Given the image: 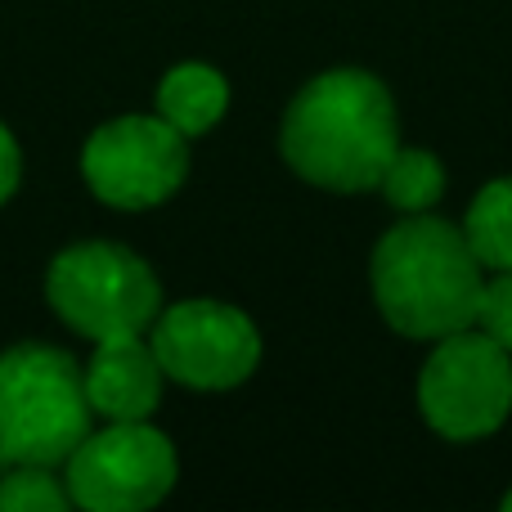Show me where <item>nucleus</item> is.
I'll use <instances>...</instances> for the list:
<instances>
[{
	"mask_svg": "<svg viewBox=\"0 0 512 512\" xmlns=\"http://www.w3.org/2000/svg\"><path fill=\"white\" fill-rule=\"evenodd\" d=\"M81 176L95 189L99 203L122 207V212H149L185 185V135L167 117H113L81 149Z\"/></svg>",
	"mask_w": 512,
	"mask_h": 512,
	"instance_id": "423d86ee",
	"label": "nucleus"
},
{
	"mask_svg": "<svg viewBox=\"0 0 512 512\" xmlns=\"http://www.w3.org/2000/svg\"><path fill=\"white\" fill-rule=\"evenodd\" d=\"M86 378L59 346L23 342L0 355V472L5 463L59 468L90 436Z\"/></svg>",
	"mask_w": 512,
	"mask_h": 512,
	"instance_id": "7ed1b4c3",
	"label": "nucleus"
},
{
	"mask_svg": "<svg viewBox=\"0 0 512 512\" xmlns=\"http://www.w3.org/2000/svg\"><path fill=\"white\" fill-rule=\"evenodd\" d=\"M230 108V81L207 63H180L158 86V117H167L185 140L207 135Z\"/></svg>",
	"mask_w": 512,
	"mask_h": 512,
	"instance_id": "9d476101",
	"label": "nucleus"
},
{
	"mask_svg": "<svg viewBox=\"0 0 512 512\" xmlns=\"http://www.w3.org/2000/svg\"><path fill=\"white\" fill-rule=\"evenodd\" d=\"M68 504V486H59L50 468L14 463L9 472H0V512H63Z\"/></svg>",
	"mask_w": 512,
	"mask_h": 512,
	"instance_id": "ddd939ff",
	"label": "nucleus"
},
{
	"mask_svg": "<svg viewBox=\"0 0 512 512\" xmlns=\"http://www.w3.org/2000/svg\"><path fill=\"white\" fill-rule=\"evenodd\" d=\"M162 373L194 391H230L261 364V333L239 306L225 301H180L158 315L149 337Z\"/></svg>",
	"mask_w": 512,
	"mask_h": 512,
	"instance_id": "6e6552de",
	"label": "nucleus"
},
{
	"mask_svg": "<svg viewBox=\"0 0 512 512\" xmlns=\"http://www.w3.org/2000/svg\"><path fill=\"white\" fill-rule=\"evenodd\" d=\"M382 194L396 212H427L436 207V198L445 194V167L427 149H396V158L382 171Z\"/></svg>",
	"mask_w": 512,
	"mask_h": 512,
	"instance_id": "f8f14e48",
	"label": "nucleus"
},
{
	"mask_svg": "<svg viewBox=\"0 0 512 512\" xmlns=\"http://www.w3.org/2000/svg\"><path fill=\"white\" fill-rule=\"evenodd\" d=\"M468 248L481 261V270H512V176L490 180L468 207Z\"/></svg>",
	"mask_w": 512,
	"mask_h": 512,
	"instance_id": "9b49d317",
	"label": "nucleus"
},
{
	"mask_svg": "<svg viewBox=\"0 0 512 512\" xmlns=\"http://www.w3.org/2000/svg\"><path fill=\"white\" fill-rule=\"evenodd\" d=\"M45 297L68 328L90 342L144 333L162 310V283L122 243H77L63 248L45 274Z\"/></svg>",
	"mask_w": 512,
	"mask_h": 512,
	"instance_id": "20e7f679",
	"label": "nucleus"
},
{
	"mask_svg": "<svg viewBox=\"0 0 512 512\" xmlns=\"http://www.w3.org/2000/svg\"><path fill=\"white\" fill-rule=\"evenodd\" d=\"M283 162L301 180L333 194H364L382 185L396 158V104L373 72L333 68L301 86L283 113Z\"/></svg>",
	"mask_w": 512,
	"mask_h": 512,
	"instance_id": "f257e3e1",
	"label": "nucleus"
},
{
	"mask_svg": "<svg viewBox=\"0 0 512 512\" xmlns=\"http://www.w3.org/2000/svg\"><path fill=\"white\" fill-rule=\"evenodd\" d=\"M504 508H508V512H512V490H508V495H504Z\"/></svg>",
	"mask_w": 512,
	"mask_h": 512,
	"instance_id": "dca6fc26",
	"label": "nucleus"
},
{
	"mask_svg": "<svg viewBox=\"0 0 512 512\" xmlns=\"http://www.w3.org/2000/svg\"><path fill=\"white\" fill-rule=\"evenodd\" d=\"M477 328L512 351V270H495V279H486L477 306Z\"/></svg>",
	"mask_w": 512,
	"mask_h": 512,
	"instance_id": "4468645a",
	"label": "nucleus"
},
{
	"mask_svg": "<svg viewBox=\"0 0 512 512\" xmlns=\"http://www.w3.org/2000/svg\"><path fill=\"white\" fill-rule=\"evenodd\" d=\"M369 279L382 319L418 342H436L459 328H472L481 288H486L468 234L423 212L382 234L373 248Z\"/></svg>",
	"mask_w": 512,
	"mask_h": 512,
	"instance_id": "f03ea898",
	"label": "nucleus"
},
{
	"mask_svg": "<svg viewBox=\"0 0 512 512\" xmlns=\"http://www.w3.org/2000/svg\"><path fill=\"white\" fill-rule=\"evenodd\" d=\"M23 180V153H18V140L0 126V203H9Z\"/></svg>",
	"mask_w": 512,
	"mask_h": 512,
	"instance_id": "2eb2a0df",
	"label": "nucleus"
},
{
	"mask_svg": "<svg viewBox=\"0 0 512 512\" xmlns=\"http://www.w3.org/2000/svg\"><path fill=\"white\" fill-rule=\"evenodd\" d=\"M86 378V400L108 423H140L162 405V364L153 346L140 333L104 337L81 369Z\"/></svg>",
	"mask_w": 512,
	"mask_h": 512,
	"instance_id": "1a4fd4ad",
	"label": "nucleus"
},
{
	"mask_svg": "<svg viewBox=\"0 0 512 512\" xmlns=\"http://www.w3.org/2000/svg\"><path fill=\"white\" fill-rule=\"evenodd\" d=\"M68 495L90 512H144L176 486V445L140 423H108L68 454Z\"/></svg>",
	"mask_w": 512,
	"mask_h": 512,
	"instance_id": "0eeeda50",
	"label": "nucleus"
},
{
	"mask_svg": "<svg viewBox=\"0 0 512 512\" xmlns=\"http://www.w3.org/2000/svg\"><path fill=\"white\" fill-rule=\"evenodd\" d=\"M423 418L450 441H481L512 414V351L477 324L436 337L418 378Z\"/></svg>",
	"mask_w": 512,
	"mask_h": 512,
	"instance_id": "39448f33",
	"label": "nucleus"
}]
</instances>
